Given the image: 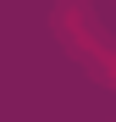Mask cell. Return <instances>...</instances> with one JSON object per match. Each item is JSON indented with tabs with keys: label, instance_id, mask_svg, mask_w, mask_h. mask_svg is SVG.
Segmentation results:
<instances>
[{
	"label": "cell",
	"instance_id": "cell-1",
	"mask_svg": "<svg viewBox=\"0 0 116 122\" xmlns=\"http://www.w3.org/2000/svg\"><path fill=\"white\" fill-rule=\"evenodd\" d=\"M55 39L83 61V67L94 72H111V61H116V45L100 33V22H94V11H88V0H55Z\"/></svg>",
	"mask_w": 116,
	"mask_h": 122
}]
</instances>
